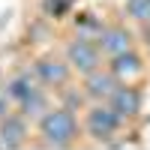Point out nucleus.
<instances>
[{
  "mask_svg": "<svg viewBox=\"0 0 150 150\" xmlns=\"http://www.w3.org/2000/svg\"><path fill=\"white\" fill-rule=\"evenodd\" d=\"M33 147L39 150H75L84 144L81 114L66 105L54 102L45 114L33 123Z\"/></svg>",
  "mask_w": 150,
  "mask_h": 150,
  "instance_id": "f257e3e1",
  "label": "nucleus"
},
{
  "mask_svg": "<svg viewBox=\"0 0 150 150\" xmlns=\"http://www.w3.org/2000/svg\"><path fill=\"white\" fill-rule=\"evenodd\" d=\"M81 129H84V144L87 147H126L129 123L123 120L108 102H90L81 111Z\"/></svg>",
  "mask_w": 150,
  "mask_h": 150,
  "instance_id": "f03ea898",
  "label": "nucleus"
},
{
  "mask_svg": "<svg viewBox=\"0 0 150 150\" xmlns=\"http://www.w3.org/2000/svg\"><path fill=\"white\" fill-rule=\"evenodd\" d=\"M30 69L36 75V81H39L45 90H51V93H57L60 87L75 81V72L66 63V57H63L60 48H42V51H36L30 57Z\"/></svg>",
  "mask_w": 150,
  "mask_h": 150,
  "instance_id": "7ed1b4c3",
  "label": "nucleus"
},
{
  "mask_svg": "<svg viewBox=\"0 0 150 150\" xmlns=\"http://www.w3.org/2000/svg\"><path fill=\"white\" fill-rule=\"evenodd\" d=\"M60 51H63L66 63L72 66L75 78H81V75L93 72L99 66H105V54L102 48H99V42L93 39V36H81V33H69L63 42H60Z\"/></svg>",
  "mask_w": 150,
  "mask_h": 150,
  "instance_id": "20e7f679",
  "label": "nucleus"
},
{
  "mask_svg": "<svg viewBox=\"0 0 150 150\" xmlns=\"http://www.w3.org/2000/svg\"><path fill=\"white\" fill-rule=\"evenodd\" d=\"M105 66L111 69V75L120 81V84H147V72H150V63H147V54L138 48H129L123 54H114V57H105Z\"/></svg>",
  "mask_w": 150,
  "mask_h": 150,
  "instance_id": "39448f33",
  "label": "nucleus"
},
{
  "mask_svg": "<svg viewBox=\"0 0 150 150\" xmlns=\"http://www.w3.org/2000/svg\"><path fill=\"white\" fill-rule=\"evenodd\" d=\"M108 105L114 108L129 126H138V123L144 120V108H147V90H144V84H117V90L111 93Z\"/></svg>",
  "mask_w": 150,
  "mask_h": 150,
  "instance_id": "423d86ee",
  "label": "nucleus"
},
{
  "mask_svg": "<svg viewBox=\"0 0 150 150\" xmlns=\"http://www.w3.org/2000/svg\"><path fill=\"white\" fill-rule=\"evenodd\" d=\"M96 42H99L105 57H114V54L129 51V48H138V30L126 18H111V21H105V27H102Z\"/></svg>",
  "mask_w": 150,
  "mask_h": 150,
  "instance_id": "0eeeda50",
  "label": "nucleus"
},
{
  "mask_svg": "<svg viewBox=\"0 0 150 150\" xmlns=\"http://www.w3.org/2000/svg\"><path fill=\"white\" fill-rule=\"evenodd\" d=\"M33 147V123L12 108L6 117H0V150H24Z\"/></svg>",
  "mask_w": 150,
  "mask_h": 150,
  "instance_id": "6e6552de",
  "label": "nucleus"
},
{
  "mask_svg": "<svg viewBox=\"0 0 150 150\" xmlns=\"http://www.w3.org/2000/svg\"><path fill=\"white\" fill-rule=\"evenodd\" d=\"M78 84H81V90L87 93V99H90V102H108L111 93L117 90V84H120V81L111 75L108 66H99V69H93V72L81 75Z\"/></svg>",
  "mask_w": 150,
  "mask_h": 150,
  "instance_id": "1a4fd4ad",
  "label": "nucleus"
},
{
  "mask_svg": "<svg viewBox=\"0 0 150 150\" xmlns=\"http://www.w3.org/2000/svg\"><path fill=\"white\" fill-rule=\"evenodd\" d=\"M39 87H42V84L36 81V75H33L30 63L21 66V69H15V72H9L6 81H3V90H6V96L12 99V105H21L24 99H27L33 90H39Z\"/></svg>",
  "mask_w": 150,
  "mask_h": 150,
  "instance_id": "9d476101",
  "label": "nucleus"
},
{
  "mask_svg": "<svg viewBox=\"0 0 150 150\" xmlns=\"http://www.w3.org/2000/svg\"><path fill=\"white\" fill-rule=\"evenodd\" d=\"M51 105H54V93H51V90H45V87H39V90H33V93L24 99L21 105H15V108H18L30 123H36L48 108H51Z\"/></svg>",
  "mask_w": 150,
  "mask_h": 150,
  "instance_id": "9b49d317",
  "label": "nucleus"
},
{
  "mask_svg": "<svg viewBox=\"0 0 150 150\" xmlns=\"http://www.w3.org/2000/svg\"><path fill=\"white\" fill-rule=\"evenodd\" d=\"M69 21H72V33L93 36V39H99V33H102V27H105V18L96 15V12H90V9H75Z\"/></svg>",
  "mask_w": 150,
  "mask_h": 150,
  "instance_id": "f8f14e48",
  "label": "nucleus"
},
{
  "mask_svg": "<svg viewBox=\"0 0 150 150\" xmlns=\"http://www.w3.org/2000/svg\"><path fill=\"white\" fill-rule=\"evenodd\" d=\"M54 102H60V105H66V108H72V111H81L90 105V99H87V93L81 90V84H78V78L75 81H69L66 87H60V90L54 93Z\"/></svg>",
  "mask_w": 150,
  "mask_h": 150,
  "instance_id": "ddd939ff",
  "label": "nucleus"
},
{
  "mask_svg": "<svg viewBox=\"0 0 150 150\" xmlns=\"http://www.w3.org/2000/svg\"><path fill=\"white\" fill-rule=\"evenodd\" d=\"M120 18H126L135 30L147 27V24H150V0H123Z\"/></svg>",
  "mask_w": 150,
  "mask_h": 150,
  "instance_id": "4468645a",
  "label": "nucleus"
},
{
  "mask_svg": "<svg viewBox=\"0 0 150 150\" xmlns=\"http://www.w3.org/2000/svg\"><path fill=\"white\" fill-rule=\"evenodd\" d=\"M75 6H78V0H39L42 15H45L48 21H54V24L69 21L72 12H75Z\"/></svg>",
  "mask_w": 150,
  "mask_h": 150,
  "instance_id": "2eb2a0df",
  "label": "nucleus"
},
{
  "mask_svg": "<svg viewBox=\"0 0 150 150\" xmlns=\"http://www.w3.org/2000/svg\"><path fill=\"white\" fill-rule=\"evenodd\" d=\"M12 108H15V105H12V99L6 96V90H3V87H0V117H6Z\"/></svg>",
  "mask_w": 150,
  "mask_h": 150,
  "instance_id": "dca6fc26",
  "label": "nucleus"
},
{
  "mask_svg": "<svg viewBox=\"0 0 150 150\" xmlns=\"http://www.w3.org/2000/svg\"><path fill=\"white\" fill-rule=\"evenodd\" d=\"M3 81H6V69H3V63H0V87H3Z\"/></svg>",
  "mask_w": 150,
  "mask_h": 150,
  "instance_id": "f3484780",
  "label": "nucleus"
}]
</instances>
